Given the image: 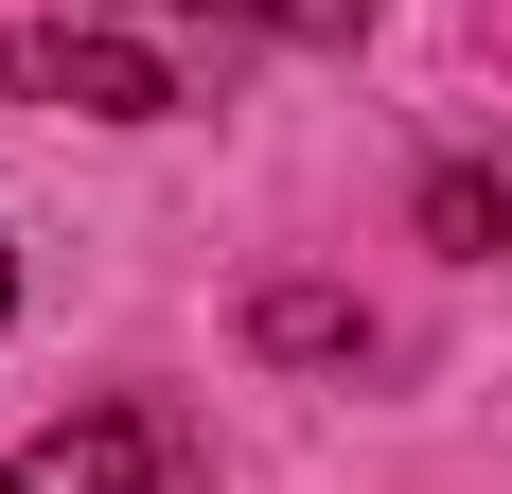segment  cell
<instances>
[{
  "mask_svg": "<svg viewBox=\"0 0 512 494\" xmlns=\"http://www.w3.org/2000/svg\"><path fill=\"white\" fill-rule=\"evenodd\" d=\"M0 89L89 106V124H159V106H195L177 53H159V36H106V18H36V36H0Z\"/></svg>",
  "mask_w": 512,
  "mask_h": 494,
  "instance_id": "1",
  "label": "cell"
},
{
  "mask_svg": "<svg viewBox=\"0 0 512 494\" xmlns=\"http://www.w3.org/2000/svg\"><path fill=\"white\" fill-rule=\"evenodd\" d=\"M177 477H195V442L159 406H89V424H36L0 459V494H177Z\"/></svg>",
  "mask_w": 512,
  "mask_h": 494,
  "instance_id": "2",
  "label": "cell"
},
{
  "mask_svg": "<svg viewBox=\"0 0 512 494\" xmlns=\"http://www.w3.org/2000/svg\"><path fill=\"white\" fill-rule=\"evenodd\" d=\"M248 353H265V371H354V353H371V300H336V283H265V300H248Z\"/></svg>",
  "mask_w": 512,
  "mask_h": 494,
  "instance_id": "3",
  "label": "cell"
},
{
  "mask_svg": "<svg viewBox=\"0 0 512 494\" xmlns=\"http://www.w3.org/2000/svg\"><path fill=\"white\" fill-rule=\"evenodd\" d=\"M424 247H460V265H495V247H512V142L424 177Z\"/></svg>",
  "mask_w": 512,
  "mask_h": 494,
  "instance_id": "4",
  "label": "cell"
},
{
  "mask_svg": "<svg viewBox=\"0 0 512 494\" xmlns=\"http://www.w3.org/2000/svg\"><path fill=\"white\" fill-rule=\"evenodd\" d=\"M230 18H283V36H354L371 0H230Z\"/></svg>",
  "mask_w": 512,
  "mask_h": 494,
  "instance_id": "5",
  "label": "cell"
},
{
  "mask_svg": "<svg viewBox=\"0 0 512 494\" xmlns=\"http://www.w3.org/2000/svg\"><path fill=\"white\" fill-rule=\"evenodd\" d=\"M0 318H18V247H0Z\"/></svg>",
  "mask_w": 512,
  "mask_h": 494,
  "instance_id": "6",
  "label": "cell"
}]
</instances>
